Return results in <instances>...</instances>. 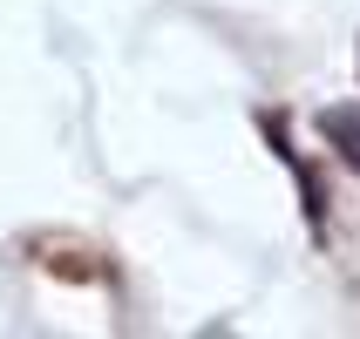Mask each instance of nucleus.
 <instances>
[{
	"label": "nucleus",
	"instance_id": "1",
	"mask_svg": "<svg viewBox=\"0 0 360 339\" xmlns=\"http://www.w3.org/2000/svg\"><path fill=\"white\" fill-rule=\"evenodd\" d=\"M320 129H326V142L340 149V163H347V170H360V109H326V116H320Z\"/></svg>",
	"mask_w": 360,
	"mask_h": 339
}]
</instances>
